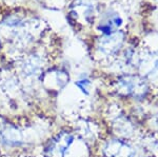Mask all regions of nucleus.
<instances>
[{"instance_id": "nucleus-3", "label": "nucleus", "mask_w": 158, "mask_h": 157, "mask_svg": "<svg viewBox=\"0 0 158 157\" xmlns=\"http://www.w3.org/2000/svg\"><path fill=\"white\" fill-rule=\"evenodd\" d=\"M0 141L6 145L17 146L22 141L21 134L14 126H4L0 128Z\"/></svg>"}, {"instance_id": "nucleus-4", "label": "nucleus", "mask_w": 158, "mask_h": 157, "mask_svg": "<svg viewBox=\"0 0 158 157\" xmlns=\"http://www.w3.org/2000/svg\"><path fill=\"white\" fill-rule=\"evenodd\" d=\"M115 131L117 134L124 137H130L133 135V132L136 130V128L133 126V122L124 115H118L114 121Z\"/></svg>"}, {"instance_id": "nucleus-6", "label": "nucleus", "mask_w": 158, "mask_h": 157, "mask_svg": "<svg viewBox=\"0 0 158 157\" xmlns=\"http://www.w3.org/2000/svg\"><path fill=\"white\" fill-rule=\"evenodd\" d=\"M153 126H154V128L156 129V131L158 132V113L153 116Z\"/></svg>"}, {"instance_id": "nucleus-1", "label": "nucleus", "mask_w": 158, "mask_h": 157, "mask_svg": "<svg viewBox=\"0 0 158 157\" xmlns=\"http://www.w3.org/2000/svg\"><path fill=\"white\" fill-rule=\"evenodd\" d=\"M74 140V134L70 132H60L49 141L43 155L44 157H65V154Z\"/></svg>"}, {"instance_id": "nucleus-5", "label": "nucleus", "mask_w": 158, "mask_h": 157, "mask_svg": "<svg viewBox=\"0 0 158 157\" xmlns=\"http://www.w3.org/2000/svg\"><path fill=\"white\" fill-rule=\"evenodd\" d=\"M76 85L80 89L81 91H82L86 95H89V87L91 85V82H90V80H88V79H83V80H79V81L76 82Z\"/></svg>"}, {"instance_id": "nucleus-2", "label": "nucleus", "mask_w": 158, "mask_h": 157, "mask_svg": "<svg viewBox=\"0 0 158 157\" xmlns=\"http://www.w3.org/2000/svg\"><path fill=\"white\" fill-rule=\"evenodd\" d=\"M106 157H135L136 150L123 139H111L103 148Z\"/></svg>"}]
</instances>
